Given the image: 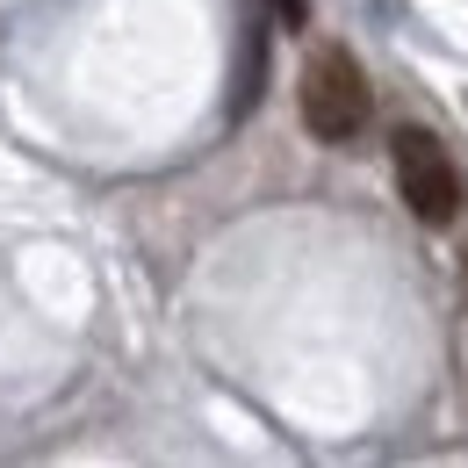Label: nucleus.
I'll list each match as a JSON object with an SVG mask.
<instances>
[{"mask_svg": "<svg viewBox=\"0 0 468 468\" xmlns=\"http://www.w3.org/2000/svg\"><path fill=\"white\" fill-rule=\"evenodd\" d=\"M260 65H267V29H260V22H245V58H238L231 116H252V101H260Z\"/></svg>", "mask_w": 468, "mask_h": 468, "instance_id": "nucleus-3", "label": "nucleus"}, {"mask_svg": "<svg viewBox=\"0 0 468 468\" xmlns=\"http://www.w3.org/2000/svg\"><path fill=\"white\" fill-rule=\"evenodd\" d=\"M389 159H397V195L410 202L418 224H454V217H462V166L440 152V137L397 130Z\"/></svg>", "mask_w": 468, "mask_h": 468, "instance_id": "nucleus-2", "label": "nucleus"}, {"mask_svg": "<svg viewBox=\"0 0 468 468\" xmlns=\"http://www.w3.org/2000/svg\"><path fill=\"white\" fill-rule=\"evenodd\" d=\"M282 29H310V0H267Z\"/></svg>", "mask_w": 468, "mask_h": 468, "instance_id": "nucleus-4", "label": "nucleus"}, {"mask_svg": "<svg viewBox=\"0 0 468 468\" xmlns=\"http://www.w3.org/2000/svg\"><path fill=\"white\" fill-rule=\"evenodd\" d=\"M295 101H303V130H310L317 144H353V137H367V122H375L367 72H360L353 51H339V44H324V51L303 58Z\"/></svg>", "mask_w": 468, "mask_h": 468, "instance_id": "nucleus-1", "label": "nucleus"}, {"mask_svg": "<svg viewBox=\"0 0 468 468\" xmlns=\"http://www.w3.org/2000/svg\"><path fill=\"white\" fill-rule=\"evenodd\" d=\"M462 295H468V245H462Z\"/></svg>", "mask_w": 468, "mask_h": 468, "instance_id": "nucleus-5", "label": "nucleus"}]
</instances>
